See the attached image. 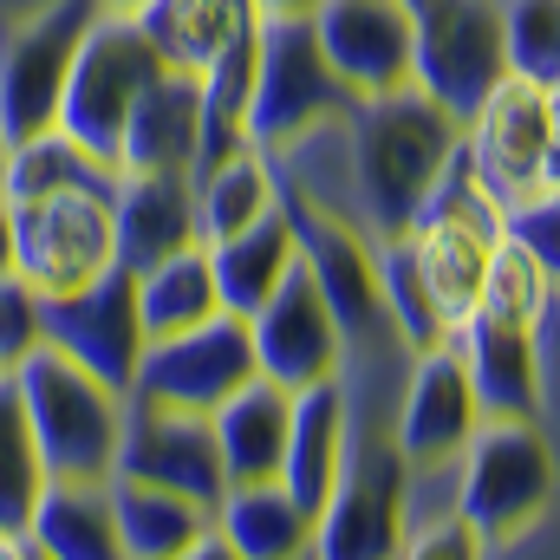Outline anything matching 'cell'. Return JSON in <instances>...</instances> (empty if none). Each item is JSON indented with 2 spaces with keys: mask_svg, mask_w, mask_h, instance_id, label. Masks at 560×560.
<instances>
[{
  "mask_svg": "<svg viewBox=\"0 0 560 560\" xmlns=\"http://www.w3.org/2000/svg\"><path fill=\"white\" fill-rule=\"evenodd\" d=\"M268 156H275V176L293 196L339 215L365 242H385V235L411 229L423 196L450 170L456 118L430 92L398 85V92L352 98L346 112L306 125L300 138H287Z\"/></svg>",
  "mask_w": 560,
  "mask_h": 560,
  "instance_id": "obj_1",
  "label": "cell"
},
{
  "mask_svg": "<svg viewBox=\"0 0 560 560\" xmlns=\"http://www.w3.org/2000/svg\"><path fill=\"white\" fill-rule=\"evenodd\" d=\"M456 150L495 209L560 202V85L502 72L456 118Z\"/></svg>",
  "mask_w": 560,
  "mask_h": 560,
  "instance_id": "obj_2",
  "label": "cell"
},
{
  "mask_svg": "<svg viewBox=\"0 0 560 560\" xmlns=\"http://www.w3.org/2000/svg\"><path fill=\"white\" fill-rule=\"evenodd\" d=\"M450 469H456V515L476 535V555H495L515 528L555 515V423L476 418L463 450L450 456Z\"/></svg>",
  "mask_w": 560,
  "mask_h": 560,
  "instance_id": "obj_3",
  "label": "cell"
},
{
  "mask_svg": "<svg viewBox=\"0 0 560 560\" xmlns=\"http://www.w3.org/2000/svg\"><path fill=\"white\" fill-rule=\"evenodd\" d=\"M13 392H20V411L33 423L46 476H85V482L112 476L118 423H125V392L98 385L79 359H66L46 339L13 365Z\"/></svg>",
  "mask_w": 560,
  "mask_h": 560,
  "instance_id": "obj_4",
  "label": "cell"
},
{
  "mask_svg": "<svg viewBox=\"0 0 560 560\" xmlns=\"http://www.w3.org/2000/svg\"><path fill=\"white\" fill-rule=\"evenodd\" d=\"M112 183H66V189H39V196H7L13 275L26 280L39 300L92 287L98 275L118 268Z\"/></svg>",
  "mask_w": 560,
  "mask_h": 560,
  "instance_id": "obj_5",
  "label": "cell"
},
{
  "mask_svg": "<svg viewBox=\"0 0 560 560\" xmlns=\"http://www.w3.org/2000/svg\"><path fill=\"white\" fill-rule=\"evenodd\" d=\"M163 72V59L150 52L131 13H112L98 7L72 46V66H66V85H59V105H52V125L72 143H85L92 156H105L118 170V138H125V118L138 105V92Z\"/></svg>",
  "mask_w": 560,
  "mask_h": 560,
  "instance_id": "obj_6",
  "label": "cell"
},
{
  "mask_svg": "<svg viewBox=\"0 0 560 560\" xmlns=\"http://www.w3.org/2000/svg\"><path fill=\"white\" fill-rule=\"evenodd\" d=\"M346 105H352V92L326 66L313 20L306 13H255V79H248V105H242V138L255 150H280L287 138H300L306 125H319Z\"/></svg>",
  "mask_w": 560,
  "mask_h": 560,
  "instance_id": "obj_7",
  "label": "cell"
},
{
  "mask_svg": "<svg viewBox=\"0 0 560 560\" xmlns=\"http://www.w3.org/2000/svg\"><path fill=\"white\" fill-rule=\"evenodd\" d=\"M476 411L482 418H541L555 423V392H560V306L541 319H509L476 306L456 332H450Z\"/></svg>",
  "mask_w": 560,
  "mask_h": 560,
  "instance_id": "obj_8",
  "label": "cell"
},
{
  "mask_svg": "<svg viewBox=\"0 0 560 560\" xmlns=\"http://www.w3.org/2000/svg\"><path fill=\"white\" fill-rule=\"evenodd\" d=\"M255 378V346H248V319L215 306L209 319L183 326V332H163V339H143L138 372H131V392L125 398H150V405H176V411H215L235 385Z\"/></svg>",
  "mask_w": 560,
  "mask_h": 560,
  "instance_id": "obj_9",
  "label": "cell"
},
{
  "mask_svg": "<svg viewBox=\"0 0 560 560\" xmlns=\"http://www.w3.org/2000/svg\"><path fill=\"white\" fill-rule=\"evenodd\" d=\"M502 72L509 59L495 0H430L423 13H411V85L430 92L450 118H463Z\"/></svg>",
  "mask_w": 560,
  "mask_h": 560,
  "instance_id": "obj_10",
  "label": "cell"
},
{
  "mask_svg": "<svg viewBox=\"0 0 560 560\" xmlns=\"http://www.w3.org/2000/svg\"><path fill=\"white\" fill-rule=\"evenodd\" d=\"M92 13H98V0H46L39 13L0 26V138L7 143L52 125L72 46Z\"/></svg>",
  "mask_w": 560,
  "mask_h": 560,
  "instance_id": "obj_11",
  "label": "cell"
},
{
  "mask_svg": "<svg viewBox=\"0 0 560 560\" xmlns=\"http://www.w3.org/2000/svg\"><path fill=\"white\" fill-rule=\"evenodd\" d=\"M242 319H248V346H255V372L261 378L300 392V385H319V378L339 372V352H346L339 346V319H332L313 268L300 261V248H293L287 275L275 280V293L255 313H242Z\"/></svg>",
  "mask_w": 560,
  "mask_h": 560,
  "instance_id": "obj_12",
  "label": "cell"
},
{
  "mask_svg": "<svg viewBox=\"0 0 560 560\" xmlns=\"http://www.w3.org/2000/svg\"><path fill=\"white\" fill-rule=\"evenodd\" d=\"M112 476L176 489V495H189V502H202V509H215L222 489H229L209 418H202V411H176V405H150V398H125Z\"/></svg>",
  "mask_w": 560,
  "mask_h": 560,
  "instance_id": "obj_13",
  "label": "cell"
},
{
  "mask_svg": "<svg viewBox=\"0 0 560 560\" xmlns=\"http://www.w3.org/2000/svg\"><path fill=\"white\" fill-rule=\"evenodd\" d=\"M39 339L59 346L66 359H79L98 385L131 392V372H138V352H143L131 268H112V275H98L92 287H72V293L39 300Z\"/></svg>",
  "mask_w": 560,
  "mask_h": 560,
  "instance_id": "obj_14",
  "label": "cell"
},
{
  "mask_svg": "<svg viewBox=\"0 0 560 560\" xmlns=\"http://www.w3.org/2000/svg\"><path fill=\"white\" fill-rule=\"evenodd\" d=\"M313 39L352 98L411 85V7L405 0H319Z\"/></svg>",
  "mask_w": 560,
  "mask_h": 560,
  "instance_id": "obj_15",
  "label": "cell"
},
{
  "mask_svg": "<svg viewBox=\"0 0 560 560\" xmlns=\"http://www.w3.org/2000/svg\"><path fill=\"white\" fill-rule=\"evenodd\" d=\"M476 392H469V372L456 359L450 339L418 346L405 378H398V398H392V436L405 450V463H450L463 450V436L476 430Z\"/></svg>",
  "mask_w": 560,
  "mask_h": 560,
  "instance_id": "obj_16",
  "label": "cell"
},
{
  "mask_svg": "<svg viewBox=\"0 0 560 560\" xmlns=\"http://www.w3.org/2000/svg\"><path fill=\"white\" fill-rule=\"evenodd\" d=\"M112 235L118 268H150L196 242V189L189 170H118L112 183Z\"/></svg>",
  "mask_w": 560,
  "mask_h": 560,
  "instance_id": "obj_17",
  "label": "cell"
},
{
  "mask_svg": "<svg viewBox=\"0 0 560 560\" xmlns=\"http://www.w3.org/2000/svg\"><path fill=\"white\" fill-rule=\"evenodd\" d=\"M196 143H202V85L196 72L163 66L125 118L118 170H196Z\"/></svg>",
  "mask_w": 560,
  "mask_h": 560,
  "instance_id": "obj_18",
  "label": "cell"
},
{
  "mask_svg": "<svg viewBox=\"0 0 560 560\" xmlns=\"http://www.w3.org/2000/svg\"><path fill=\"white\" fill-rule=\"evenodd\" d=\"M339 450H346V398H339V378L300 385L293 392V411H287V443H280L275 482L306 515H319V502L332 495Z\"/></svg>",
  "mask_w": 560,
  "mask_h": 560,
  "instance_id": "obj_19",
  "label": "cell"
},
{
  "mask_svg": "<svg viewBox=\"0 0 560 560\" xmlns=\"http://www.w3.org/2000/svg\"><path fill=\"white\" fill-rule=\"evenodd\" d=\"M26 541L39 560H118V522H112V476H46Z\"/></svg>",
  "mask_w": 560,
  "mask_h": 560,
  "instance_id": "obj_20",
  "label": "cell"
},
{
  "mask_svg": "<svg viewBox=\"0 0 560 560\" xmlns=\"http://www.w3.org/2000/svg\"><path fill=\"white\" fill-rule=\"evenodd\" d=\"M125 13H131V26L150 39V52L163 66H176V72L215 66L255 26V7L248 0H138Z\"/></svg>",
  "mask_w": 560,
  "mask_h": 560,
  "instance_id": "obj_21",
  "label": "cell"
},
{
  "mask_svg": "<svg viewBox=\"0 0 560 560\" xmlns=\"http://www.w3.org/2000/svg\"><path fill=\"white\" fill-rule=\"evenodd\" d=\"M287 411H293V392L275 385V378H248L235 385L215 411H209V430H215V456H222V476L229 482H261L280 469V443H287Z\"/></svg>",
  "mask_w": 560,
  "mask_h": 560,
  "instance_id": "obj_22",
  "label": "cell"
},
{
  "mask_svg": "<svg viewBox=\"0 0 560 560\" xmlns=\"http://www.w3.org/2000/svg\"><path fill=\"white\" fill-rule=\"evenodd\" d=\"M202 255H209V280H215V300L229 306V313H255L268 293H275V280L287 275V261H293V222H287V209L268 215H255L248 229H235V235H222V242H202Z\"/></svg>",
  "mask_w": 560,
  "mask_h": 560,
  "instance_id": "obj_23",
  "label": "cell"
},
{
  "mask_svg": "<svg viewBox=\"0 0 560 560\" xmlns=\"http://www.w3.org/2000/svg\"><path fill=\"white\" fill-rule=\"evenodd\" d=\"M215 509L176 495V489H156V482H131V476H112V522H118V560H183L189 541L209 528Z\"/></svg>",
  "mask_w": 560,
  "mask_h": 560,
  "instance_id": "obj_24",
  "label": "cell"
},
{
  "mask_svg": "<svg viewBox=\"0 0 560 560\" xmlns=\"http://www.w3.org/2000/svg\"><path fill=\"white\" fill-rule=\"evenodd\" d=\"M215 522H222L235 560H300L306 541H313V515L280 489L275 476L229 482L222 502H215Z\"/></svg>",
  "mask_w": 560,
  "mask_h": 560,
  "instance_id": "obj_25",
  "label": "cell"
},
{
  "mask_svg": "<svg viewBox=\"0 0 560 560\" xmlns=\"http://www.w3.org/2000/svg\"><path fill=\"white\" fill-rule=\"evenodd\" d=\"M189 189H196V242H222L235 229H248L255 215H268L280 196L275 183V156L242 143L202 170H189Z\"/></svg>",
  "mask_w": 560,
  "mask_h": 560,
  "instance_id": "obj_26",
  "label": "cell"
},
{
  "mask_svg": "<svg viewBox=\"0 0 560 560\" xmlns=\"http://www.w3.org/2000/svg\"><path fill=\"white\" fill-rule=\"evenodd\" d=\"M131 293H138V326L143 339H163V332H183V326H196V319H209L222 300H215V280H209V255H202V242H189V248H176V255H163V261H150L131 275Z\"/></svg>",
  "mask_w": 560,
  "mask_h": 560,
  "instance_id": "obj_27",
  "label": "cell"
},
{
  "mask_svg": "<svg viewBox=\"0 0 560 560\" xmlns=\"http://www.w3.org/2000/svg\"><path fill=\"white\" fill-rule=\"evenodd\" d=\"M118 170L105 156H92L85 143H72L59 125H39L33 138L7 143V176L0 196H39V189H66V183H112Z\"/></svg>",
  "mask_w": 560,
  "mask_h": 560,
  "instance_id": "obj_28",
  "label": "cell"
},
{
  "mask_svg": "<svg viewBox=\"0 0 560 560\" xmlns=\"http://www.w3.org/2000/svg\"><path fill=\"white\" fill-rule=\"evenodd\" d=\"M39 489H46V463H39L33 423L20 411L13 372H0V535H26Z\"/></svg>",
  "mask_w": 560,
  "mask_h": 560,
  "instance_id": "obj_29",
  "label": "cell"
},
{
  "mask_svg": "<svg viewBox=\"0 0 560 560\" xmlns=\"http://www.w3.org/2000/svg\"><path fill=\"white\" fill-rule=\"evenodd\" d=\"M372 275H378V300H385V319L398 326V339L418 352V346H436V339H450L443 332V319H436V306H430V293H423L418 268H411V248H405V235H385V242H372Z\"/></svg>",
  "mask_w": 560,
  "mask_h": 560,
  "instance_id": "obj_30",
  "label": "cell"
},
{
  "mask_svg": "<svg viewBox=\"0 0 560 560\" xmlns=\"http://www.w3.org/2000/svg\"><path fill=\"white\" fill-rule=\"evenodd\" d=\"M509 72L560 85V0H495Z\"/></svg>",
  "mask_w": 560,
  "mask_h": 560,
  "instance_id": "obj_31",
  "label": "cell"
},
{
  "mask_svg": "<svg viewBox=\"0 0 560 560\" xmlns=\"http://www.w3.org/2000/svg\"><path fill=\"white\" fill-rule=\"evenodd\" d=\"M39 346V293L20 275H0V372H13Z\"/></svg>",
  "mask_w": 560,
  "mask_h": 560,
  "instance_id": "obj_32",
  "label": "cell"
},
{
  "mask_svg": "<svg viewBox=\"0 0 560 560\" xmlns=\"http://www.w3.org/2000/svg\"><path fill=\"white\" fill-rule=\"evenodd\" d=\"M255 13H313L319 0H248Z\"/></svg>",
  "mask_w": 560,
  "mask_h": 560,
  "instance_id": "obj_33",
  "label": "cell"
},
{
  "mask_svg": "<svg viewBox=\"0 0 560 560\" xmlns=\"http://www.w3.org/2000/svg\"><path fill=\"white\" fill-rule=\"evenodd\" d=\"M0 275H13V229H7V196H0Z\"/></svg>",
  "mask_w": 560,
  "mask_h": 560,
  "instance_id": "obj_34",
  "label": "cell"
},
{
  "mask_svg": "<svg viewBox=\"0 0 560 560\" xmlns=\"http://www.w3.org/2000/svg\"><path fill=\"white\" fill-rule=\"evenodd\" d=\"M39 7H46V0H0V26H7V20H26V13H39Z\"/></svg>",
  "mask_w": 560,
  "mask_h": 560,
  "instance_id": "obj_35",
  "label": "cell"
},
{
  "mask_svg": "<svg viewBox=\"0 0 560 560\" xmlns=\"http://www.w3.org/2000/svg\"><path fill=\"white\" fill-rule=\"evenodd\" d=\"M98 7H112V13H125V7H138V0H98Z\"/></svg>",
  "mask_w": 560,
  "mask_h": 560,
  "instance_id": "obj_36",
  "label": "cell"
},
{
  "mask_svg": "<svg viewBox=\"0 0 560 560\" xmlns=\"http://www.w3.org/2000/svg\"><path fill=\"white\" fill-rule=\"evenodd\" d=\"M0 176H7V138H0Z\"/></svg>",
  "mask_w": 560,
  "mask_h": 560,
  "instance_id": "obj_37",
  "label": "cell"
},
{
  "mask_svg": "<svg viewBox=\"0 0 560 560\" xmlns=\"http://www.w3.org/2000/svg\"><path fill=\"white\" fill-rule=\"evenodd\" d=\"M405 7H411V13H423V7H430V0H405Z\"/></svg>",
  "mask_w": 560,
  "mask_h": 560,
  "instance_id": "obj_38",
  "label": "cell"
}]
</instances>
